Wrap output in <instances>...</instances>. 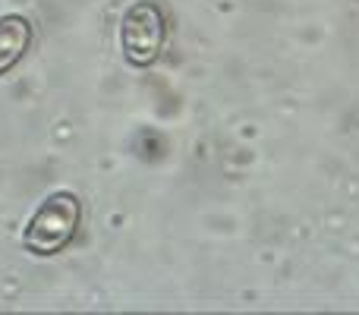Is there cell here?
<instances>
[{"label":"cell","instance_id":"cell-2","mask_svg":"<svg viewBox=\"0 0 359 315\" xmlns=\"http://www.w3.org/2000/svg\"><path fill=\"white\" fill-rule=\"evenodd\" d=\"M168 38V16L155 0H139L126 10L120 22V51L133 67H151L164 51Z\"/></svg>","mask_w":359,"mask_h":315},{"label":"cell","instance_id":"cell-3","mask_svg":"<svg viewBox=\"0 0 359 315\" xmlns=\"http://www.w3.org/2000/svg\"><path fill=\"white\" fill-rule=\"evenodd\" d=\"M32 44V22L25 16L6 13L0 16V73L13 69Z\"/></svg>","mask_w":359,"mask_h":315},{"label":"cell","instance_id":"cell-1","mask_svg":"<svg viewBox=\"0 0 359 315\" xmlns=\"http://www.w3.org/2000/svg\"><path fill=\"white\" fill-rule=\"evenodd\" d=\"M82 221V205L73 192H54L41 202V208L32 215L22 243L35 255H54L73 243Z\"/></svg>","mask_w":359,"mask_h":315}]
</instances>
